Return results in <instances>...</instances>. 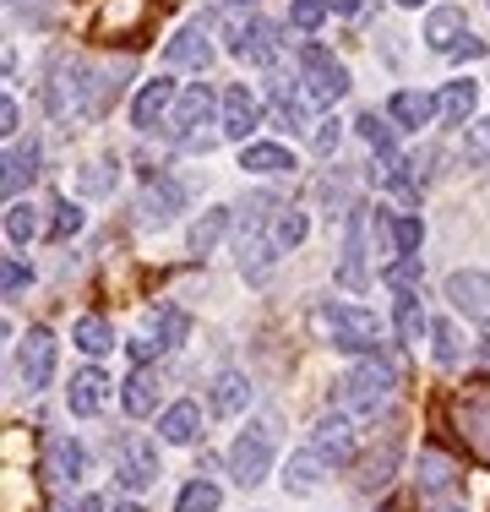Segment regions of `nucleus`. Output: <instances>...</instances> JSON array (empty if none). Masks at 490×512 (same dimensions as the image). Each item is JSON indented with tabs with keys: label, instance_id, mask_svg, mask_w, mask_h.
<instances>
[{
	"label": "nucleus",
	"instance_id": "23",
	"mask_svg": "<svg viewBox=\"0 0 490 512\" xmlns=\"http://www.w3.org/2000/svg\"><path fill=\"white\" fill-rule=\"evenodd\" d=\"M158 436L164 442H175V447H186L202 436V409L191 404V398H180V404H169L164 414H158Z\"/></svg>",
	"mask_w": 490,
	"mask_h": 512
},
{
	"label": "nucleus",
	"instance_id": "1",
	"mask_svg": "<svg viewBox=\"0 0 490 512\" xmlns=\"http://www.w3.org/2000/svg\"><path fill=\"white\" fill-rule=\"evenodd\" d=\"M392 393H398V365H392L387 355H365L349 376H343V409H349L354 420L382 414Z\"/></svg>",
	"mask_w": 490,
	"mask_h": 512
},
{
	"label": "nucleus",
	"instance_id": "18",
	"mask_svg": "<svg viewBox=\"0 0 490 512\" xmlns=\"http://www.w3.org/2000/svg\"><path fill=\"white\" fill-rule=\"evenodd\" d=\"M180 202H186V191L175 186V180L169 175H153L142 186V202H137V218L142 224H164L169 213H180Z\"/></svg>",
	"mask_w": 490,
	"mask_h": 512
},
{
	"label": "nucleus",
	"instance_id": "45",
	"mask_svg": "<svg viewBox=\"0 0 490 512\" xmlns=\"http://www.w3.org/2000/svg\"><path fill=\"white\" fill-rule=\"evenodd\" d=\"M28 284H33V267H28V262H17V256H6V267H0V295L17 300Z\"/></svg>",
	"mask_w": 490,
	"mask_h": 512
},
{
	"label": "nucleus",
	"instance_id": "46",
	"mask_svg": "<svg viewBox=\"0 0 490 512\" xmlns=\"http://www.w3.org/2000/svg\"><path fill=\"white\" fill-rule=\"evenodd\" d=\"M289 17H294V28L316 33V28H322V17H327V0H294Z\"/></svg>",
	"mask_w": 490,
	"mask_h": 512
},
{
	"label": "nucleus",
	"instance_id": "13",
	"mask_svg": "<svg viewBox=\"0 0 490 512\" xmlns=\"http://www.w3.org/2000/svg\"><path fill=\"white\" fill-rule=\"evenodd\" d=\"M131 71V60H109V66H93L88 71V93H82V115L98 120L109 104L120 99V77Z\"/></svg>",
	"mask_w": 490,
	"mask_h": 512
},
{
	"label": "nucleus",
	"instance_id": "39",
	"mask_svg": "<svg viewBox=\"0 0 490 512\" xmlns=\"http://www.w3.org/2000/svg\"><path fill=\"white\" fill-rule=\"evenodd\" d=\"M218 502H224V491H218L213 480H191V485H180V512H218Z\"/></svg>",
	"mask_w": 490,
	"mask_h": 512
},
{
	"label": "nucleus",
	"instance_id": "9",
	"mask_svg": "<svg viewBox=\"0 0 490 512\" xmlns=\"http://www.w3.org/2000/svg\"><path fill=\"white\" fill-rule=\"evenodd\" d=\"M365 224H371V207H354L349 213V240H343V262H338V284L343 289L371 284V267H365Z\"/></svg>",
	"mask_w": 490,
	"mask_h": 512
},
{
	"label": "nucleus",
	"instance_id": "24",
	"mask_svg": "<svg viewBox=\"0 0 490 512\" xmlns=\"http://www.w3.org/2000/svg\"><path fill=\"white\" fill-rule=\"evenodd\" d=\"M164 55H169V66H191V71H202L207 60H213V44H207L202 22H191V28H180L175 39L164 44Z\"/></svg>",
	"mask_w": 490,
	"mask_h": 512
},
{
	"label": "nucleus",
	"instance_id": "20",
	"mask_svg": "<svg viewBox=\"0 0 490 512\" xmlns=\"http://www.w3.org/2000/svg\"><path fill=\"white\" fill-rule=\"evenodd\" d=\"M387 115L398 120L403 131H420V126H431V120L441 115V104L431 99V93H420V88H403V93H392Z\"/></svg>",
	"mask_w": 490,
	"mask_h": 512
},
{
	"label": "nucleus",
	"instance_id": "38",
	"mask_svg": "<svg viewBox=\"0 0 490 512\" xmlns=\"http://www.w3.org/2000/svg\"><path fill=\"white\" fill-rule=\"evenodd\" d=\"M305 229H311V218L294 213V207H284V213L273 218V229H267V235H273V246H278V251H294V246L305 240Z\"/></svg>",
	"mask_w": 490,
	"mask_h": 512
},
{
	"label": "nucleus",
	"instance_id": "34",
	"mask_svg": "<svg viewBox=\"0 0 490 512\" xmlns=\"http://www.w3.org/2000/svg\"><path fill=\"white\" fill-rule=\"evenodd\" d=\"M392 327H398V344H420L425 311H420V295H414V289H403V295H398V306H392Z\"/></svg>",
	"mask_w": 490,
	"mask_h": 512
},
{
	"label": "nucleus",
	"instance_id": "5",
	"mask_svg": "<svg viewBox=\"0 0 490 512\" xmlns=\"http://www.w3.org/2000/svg\"><path fill=\"white\" fill-rule=\"evenodd\" d=\"M300 82H305V99L322 104V109L338 104L343 93H349V71H343L322 44H305V50H300Z\"/></svg>",
	"mask_w": 490,
	"mask_h": 512
},
{
	"label": "nucleus",
	"instance_id": "4",
	"mask_svg": "<svg viewBox=\"0 0 490 512\" xmlns=\"http://www.w3.org/2000/svg\"><path fill=\"white\" fill-rule=\"evenodd\" d=\"M273 414H262V425H251V431L235 436V447H229V474H235L240 491H256V485L267 480V469H273Z\"/></svg>",
	"mask_w": 490,
	"mask_h": 512
},
{
	"label": "nucleus",
	"instance_id": "26",
	"mask_svg": "<svg viewBox=\"0 0 490 512\" xmlns=\"http://www.w3.org/2000/svg\"><path fill=\"white\" fill-rule=\"evenodd\" d=\"M229 224H235V213H229V207H213V213H202V218L191 224V240H186V251H191V256H207V251L218 246V240L229 235Z\"/></svg>",
	"mask_w": 490,
	"mask_h": 512
},
{
	"label": "nucleus",
	"instance_id": "3",
	"mask_svg": "<svg viewBox=\"0 0 490 512\" xmlns=\"http://www.w3.org/2000/svg\"><path fill=\"white\" fill-rule=\"evenodd\" d=\"M311 327L343 355H376V316L365 306H322Z\"/></svg>",
	"mask_w": 490,
	"mask_h": 512
},
{
	"label": "nucleus",
	"instance_id": "7",
	"mask_svg": "<svg viewBox=\"0 0 490 512\" xmlns=\"http://www.w3.org/2000/svg\"><path fill=\"white\" fill-rule=\"evenodd\" d=\"M55 355H60L55 333H49V327H33V333L17 344V382L28 387V393L49 387V376H55Z\"/></svg>",
	"mask_w": 490,
	"mask_h": 512
},
{
	"label": "nucleus",
	"instance_id": "40",
	"mask_svg": "<svg viewBox=\"0 0 490 512\" xmlns=\"http://www.w3.org/2000/svg\"><path fill=\"white\" fill-rule=\"evenodd\" d=\"M82 191H88V197H109V191H115V158H93L88 169H82Z\"/></svg>",
	"mask_w": 490,
	"mask_h": 512
},
{
	"label": "nucleus",
	"instance_id": "33",
	"mask_svg": "<svg viewBox=\"0 0 490 512\" xmlns=\"http://www.w3.org/2000/svg\"><path fill=\"white\" fill-rule=\"evenodd\" d=\"M458 485V463L447 453H436V447H425L420 453V491H452Z\"/></svg>",
	"mask_w": 490,
	"mask_h": 512
},
{
	"label": "nucleus",
	"instance_id": "27",
	"mask_svg": "<svg viewBox=\"0 0 490 512\" xmlns=\"http://www.w3.org/2000/svg\"><path fill=\"white\" fill-rule=\"evenodd\" d=\"M240 169H251V175H289L294 153L278 148V142H251V148L240 153Z\"/></svg>",
	"mask_w": 490,
	"mask_h": 512
},
{
	"label": "nucleus",
	"instance_id": "50",
	"mask_svg": "<svg viewBox=\"0 0 490 512\" xmlns=\"http://www.w3.org/2000/svg\"><path fill=\"white\" fill-rule=\"evenodd\" d=\"M447 55H452V60H474V55H485V39H474V33H463V39L452 44Z\"/></svg>",
	"mask_w": 490,
	"mask_h": 512
},
{
	"label": "nucleus",
	"instance_id": "30",
	"mask_svg": "<svg viewBox=\"0 0 490 512\" xmlns=\"http://www.w3.org/2000/svg\"><path fill=\"white\" fill-rule=\"evenodd\" d=\"M251 131H256V99H251V93H245V88H229L224 93V137H251Z\"/></svg>",
	"mask_w": 490,
	"mask_h": 512
},
{
	"label": "nucleus",
	"instance_id": "14",
	"mask_svg": "<svg viewBox=\"0 0 490 512\" xmlns=\"http://www.w3.org/2000/svg\"><path fill=\"white\" fill-rule=\"evenodd\" d=\"M0 169H6V175H0V191H6V202H17L22 191H28L33 180H39V142L22 137L17 148L6 153V164H0Z\"/></svg>",
	"mask_w": 490,
	"mask_h": 512
},
{
	"label": "nucleus",
	"instance_id": "43",
	"mask_svg": "<svg viewBox=\"0 0 490 512\" xmlns=\"http://www.w3.org/2000/svg\"><path fill=\"white\" fill-rule=\"evenodd\" d=\"M6 235L17 240V246H22V240H33V235H39V213H33L28 202H11L6 207Z\"/></svg>",
	"mask_w": 490,
	"mask_h": 512
},
{
	"label": "nucleus",
	"instance_id": "12",
	"mask_svg": "<svg viewBox=\"0 0 490 512\" xmlns=\"http://www.w3.org/2000/svg\"><path fill=\"white\" fill-rule=\"evenodd\" d=\"M447 300H452V311L474 316V322H490V273H452Z\"/></svg>",
	"mask_w": 490,
	"mask_h": 512
},
{
	"label": "nucleus",
	"instance_id": "54",
	"mask_svg": "<svg viewBox=\"0 0 490 512\" xmlns=\"http://www.w3.org/2000/svg\"><path fill=\"white\" fill-rule=\"evenodd\" d=\"M425 512H463V507H458V502H431Z\"/></svg>",
	"mask_w": 490,
	"mask_h": 512
},
{
	"label": "nucleus",
	"instance_id": "48",
	"mask_svg": "<svg viewBox=\"0 0 490 512\" xmlns=\"http://www.w3.org/2000/svg\"><path fill=\"white\" fill-rule=\"evenodd\" d=\"M387 284L398 289V295H403V289H414V284H420V256H398V262L387 267Z\"/></svg>",
	"mask_w": 490,
	"mask_h": 512
},
{
	"label": "nucleus",
	"instance_id": "16",
	"mask_svg": "<svg viewBox=\"0 0 490 512\" xmlns=\"http://www.w3.org/2000/svg\"><path fill=\"white\" fill-rule=\"evenodd\" d=\"M44 480L60 485V491H71L82 480V447L71 436H49L44 442Z\"/></svg>",
	"mask_w": 490,
	"mask_h": 512
},
{
	"label": "nucleus",
	"instance_id": "41",
	"mask_svg": "<svg viewBox=\"0 0 490 512\" xmlns=\"http://www.w3.org/2000/svg\"><path fill=\"white\" fill-rule=\"evenodd\" d=\"M77 229H82V207L77 202H55V207H49V240H55V246H60V240H71Z\"/></svg>",
	"mask_w": 490,
	"mask_h": 512
},
{
	"label": "nucleus",
	"instance_id": "17",
	"mask_svg": "<svg viewBox=\"0 0 490 512\" xmlns=\"http://www.w3.org/2000/svg\"><path fill=\"white\" fill-rule=\"evenodd\" d=\"M398 453H403V431L392 425V431H382V442H376L371 453H365V463H360V485H365V491H382V485L392 480Z\"/></svg>",
	"mask_w": 490,
	"mask_h": 512
},
{
	"label": "nucleus",
	"instance_id": "56",
	"mask_svg": "<svg viewBox=\"0 0 490 512\" xmlns=\"http://www.w3.org/2000/svg\"><path fill=\"white\" fill-rule=\"evenodd\" d=\"M398 6H425V0H398Z\"/></svg>",
	"mask_w": 490,
	"mask_h": 512
},
{
	"label": "nucleus",
	"instance_id": "42",
	"mask_svg": "<svg viewBox=\"0 0 490 512\" xmlns=\"http://www.w3.org/2000/svg\"><path fill=\"white\" fill-rule=\"evenodd\" d=\"M431 344H436V365H452V360H463V338H458V327L441 316V322H431Z\"/></svg>",
	"mask_w": 490,
	"mask_h": 512
},
{
	"label": "nucleus",
	"instance_id": "21",
	"mask_svg": "<svg viewBox=\"0 0 490 512\" xmlns=\"http://www.w3.org/2000/svg\"><path fill=\"white\" fill-rule=\"evenodd\" d=\"M142 338H153L158 349H180V344L191 338V316L180 311V306H158V311L142 322Z\"/></svg>",
	"mask_w": 490,
	"mask_h": 512
},
{
	"label": "nucleus",
	"instance_id": "15",
	"mask_svg": "<svg viewBox=\"0 0 490 512\" xmlns=\"http://www.w3.org/2000/svg\"><path fill=\"white\" fill-rule=\"evenodd\" d=\"M77 93H88V71L66 60V66H55V77H49V88H44V109H49V115H60V120L77 115V109H82Z\"/></svg>",
	"mask_w": 490,
	"mask_h": 512
},
{
	"label": "nucleus",
	"instance_id": "47",
	"mask_svg": "<svg viewBox=\"0 0 490 512\" xmlns=\"http://www.w3.org/2000/svg\"><path fill=\"white\" fill-rule=\"evenodd\" d=\"M469 164L490 169V120H474L469 126Z\"/></svg>",
	"mask_w": 490,
	"mask_h": 512
},
{
	"label": "nucleus",
	"instance_id": "31",
	"mask_svg": "<svg viewBox=\"0 0 490 512\" xmlns=\"http://www.w3.org/2000/svg\"><path fill=\"white\" fill-rule=\"evenodd\" d=\"M120 404H126L131 420H142V414H153L158 409V376L153 371H142L137 365V376L126 382V393H120Z\"/></svg>",
	"mask_w": 490,
	"mask_h": 512
},
{
	"label": "nucleus",
	"instance_id": "19",
	"mask_svg": "<svg viewBox=\"0 0 490 512\" xmlns=\"http://www.w3.org/2000/svg\"><path fill=\"white\" fill-rule=\"evenodd\" d=\"M169 99H175V82H169V77L142 82L137 104H131V120H137V131H158V126H164V109H169Z\"/></svg>",
	"mask_w": 490,
	"mask_h": 512
},
{
	"label": "nucleus",
	"instance_id": "49",
	"mask_svg": "<svg viewBox=\"0 0 490 512\" xmlns=\"http://www.w3.org/2000/svg\"><path fill=\"white\" fill-rule=\"evenodd\" d=\"M311 142H316V153H333V148H338V120L322 115V126L311 131Z\"/></svg>",
	"mask_w": 490,
	"mask_h": 512
},
{
	"label": "nucleus",
	"instance_id": "37",
	"mask_svg": "<svg viewBox=\"0 0 490 512\" xmlns=\"http://www.w3.org/2000/svg\"><path fill=\"white\" fill-rule=\"evenodd\" d=\"M392 251L398 256H414L420 251V240H425V224H420V213H392Z\"/></svg>",
	"mask_w": 490,
	"mask_h": 512
},
{
	"label": "nucleus",
	"instance_id": "22",
	"mask_svg": "<svg viewBox=\"0 0 490 512\" xmlns=\"http://www.w3.org/2000/svg\"><path fill=\"white\" fill-rule=\"evenodd\" d=\"M104 398H109V376L98 371V365H88V371L71 376V387H66L71 414H98V409H104Z\"/></svg>",
	"mask_w": 490,
	"mask_h": 512
},
{
	"label": "nucleus",
	"instance_id": "35",
	"mask_svg": "<svg viewBox=\"0 0 490 512\" xmlns=\"http://www.w3.org/2000/svg\"><path fill=\"white\" fill-rule=\"evenodd\" d=\"M322 469H327V463L316 458V453H294L289 469H284V485H289L294 496H311L316 485H322Z\"/></svg>",
	"mask_w": 490,
	"mask_h": 512
},
{
	"label": "nucleus",
	"instance_id": "57",
	"mask_svg": "<svg viewBox=\"0 0 490 512\" xmlns=\"http://www.w3.org/2000/svg\"><path fill=\"white\" fill-rule=\"evenodd\" d=\"M382 512H392V507H382Z\"/></svg>",
	"mask_w": 490,
	"mask_h": 512
},
{
	"label": "nucleus",
	"instance_id": "52",
	"mask_svg": "<svg viewBox=\"0 0 490 512\" xmlns=\"http://www.w3.org/2000/svg\"><path fill=\"white\" fill-rule=\"evenodd\" d=\"M327 11H338V17H354V11H360V0H327Z\"/></svg>",
	"mask_w": 490,
	"mask_h": 512
},
{
	"label": "nucleus",
	"instance_id": "6",
	"mask_svg": "<svg viewBox=\"0 0 490 512\" xmlns=\"http://www.w3.org/2000/svg\"><path fill=\"white\" fill-rule=\"evenodd\" d=\"M311 453L327 463V469H349L354 453H360V431H354L349 414H322L311 431Z\"/></svg>",
	"mask_w": 490,
	"mask_h": 512
},
{
	"label": "nucleus",
	"instance_id": "25",
	"mask_svg": "<svg viewBox=\"0 0 490 512\" xmlns=\"http://www.w3.org/2000/svg\"><path fill=\"white\" fill-rule=\"evenodd\" d=\"M240 409H251V382H245V371H224L213 382V414L235 420Z\"/></svg>",
	"mask_w": 490,
	"mask_h": 512
},
{
	"label": "nucleus",
	"instance_id": "36",
	"mask_svg": "<svg viewBox=\"0 0 490 512\" xmlns=\"http://www.w3.org/2000/svg\"><path fill=\"white\" fill-rule=\"evenodd\" d=\"M273 126L284 131V137H294V131H305V109L300 99L284 88V82H273Z\"/></svg>",
	"mask_w": 490,
	"mask_h": 512
},
{
	"label": "nucleus",
	"instance_id": "55",
	"mask_svg": "<svg viewBox=\"0 0 490 512\" xmlns=\"http://www.w3.org/2000/svg\"><path fill=\"white\" fill-rule=\"evenodd\" d=\"M115 512H142V507H137V502H120V507H115Z\"/></svg>",
	"mask_w": 490,
	"mask_h": 512
},
{
	"label": "nucleus",
	"instance_id": "58",
	"mask_svg": "<svg viewBox=\"0 0 490 512\" xmlns=\"http://www.w3.org/2000/svg\"><path fill=\"white\" fill-rule=\"evenodd\" d=\"M11 6H17V0H11Z\"/></svg>",
	"mask_w": 490,
	"mask_h": 512
},
{
	"label": "nucleus",
	"instance_id": "8",
	"mask_svg": "<svg viewBox=\"0 0 490 512\" xmlns=\"http://www.w3.org/2000/svg\"><path fill=\"white\" fill-rule=\"evenodd\" d=\"M278 50H284V33H278V22H267V17H256V22H245V28L229 33V55L251 60V66H273Z\"/></svg>",
	"mask_w": 490,
	"mask_h": 512
},
{
	"label": "nucleus",
	"instance_id": "51",
	"mask_svg": "<svg viewBox=\"0 0 490 512\" xmlns=\"http://www.w3.org/2000/svg\"><path fill=\"white\" fill-rule=\"evenodd\" d=\"M17 126H22V115H17V99H0V131H6V137H17Z\"/></svg>",
	"mask_w": 490,
	"mask_h": 512
},
{
	"label": "nucleus",
	"instance_id": "2",
	"mask_svg": "<svg viewBox=\"0 0 490 512\" xmlns=\"http://www.w3.org/2000/svg\"><path fill=\"white\" fill-rule=\"evenodd\" d=\"M447 420H452V431H458V442L480 463H490V376H474V382H463L458 393H452Z\"/></svg>",
	"mask_w": 490,
	"mask_h": 512
},
{
	"label": "nucleus",
	"instance_id": "11",
	"mask_svg": "<svg viewBox=\"0 0 490 512\" xmlns=\"http://www.w3.org/2000/svg\"><path fill=\"white\" fill-rule=\"evenodd\" d=\"M213 120V93L202 88V82H191L186 93H180V104H175V142H186V148H207L196 131Z\"/></svg>",
	"mask_w": 490,
	"mask_h": 512
},
{
	"label": "nucleus",
	"instance_id": "10",
	"mask_svg": "<svg viewBox=\"0 0 490 512\" xmlns=\"http://www.w3.org/2000/svg\"><path fill=\"white\" fill-rule=\"evenodd\" d=\"M115 474H120V485H126V491H147V485L158 480V453L147 447V436H126V442H120Z\"/></svg>",
	"mask_w": 490,
	"mask_h": 512
},
{
	"label": "nucleus",
	"instance_id": "28",
	"mask_svg": "<svg viewBox=\"0 0 490 512\" xmlns=\"http://www.w3.org/2000/svg\"><path fill=\"white\" fill-rule=\"evenodd\" d=\"M474 99H480V88H474V82H463V77H452L447 88L436 93V104H441V120H447V126H463V120L474 115Z\"/></svg>",
	"mask_w": 490,
	"mask_h": 512
},
{
	"label": "nucleus",
	"instance_id": "44",
	"mask_svg": "<svg viewBox=\"0 0 490 512\" xmlns=\"http://www.w3.org/2000/svg\"><path fill=\"white\" fill-rule=\"evenodd\" d=\"M354 131H360V137H365V142H371V148H376V153H392V126H387V120H382V115H371V109H365V115H360V120H354Z\"/></svg>",
	"mask_w": 490,
	"mask_h": 512
},
{
	"label": "nucleus",
	"instance_id": "32",
	"mask_svg": "<svg viewBox=\"0 0 490 512\" xmlns=\"http://www.w3.org/2000/svg\"><path fill=\"white\" fill-rule=\"evenodd\" d=\"M71 344H77L82 355H109V349H115V327H109L104 316H82V322L71 327Z\"/></svg>",
	"mask_w": 490,
	"mask_h": 512
},
{
	"label": "nucleus",
	"instance_id": "53",
	"mask_svg": "<svg viewBox=\"0 0 490 512\" xmlns=\"http://www.w3.org/2000/svg\"><path fill=\"white\" fill-rule=\"evenodd\" d=\"M218 6H229V11H251L256 0H218Z\"/></svg>",
	"mask_w": 490,
	"mask_h": 512
},
{
	"label": "nucleus",
	"instance_id": "29",
	"mask_svg": "<svg viewBox=\"0 0 490 512\" xmlns=\"http://www.w3.org/2000/svg\"><path fill=\"white\" fill-rule=\"evenodd\" d=\"M458 39H463V11H458V6H436L431 17H425V44L447 55Z\"/></svg>",
	"mask_w": 490,
	"mask_h": 512
}]
</instances>
